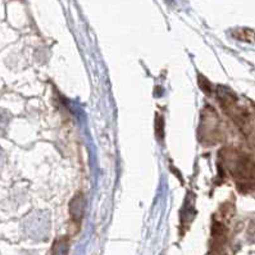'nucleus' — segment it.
Returning a JSON list of instances; mask_svg holds the SVG:
<instances>
[{
	"label": "nucleus",
	"mask_w": 255,
	"mask_h": 255,
	"mask_svg": "<svg viewBox=\"0 0 255 255\" xmlns=\"http://www.w3.org/2000/svg\"><path fill=\"white\" fill-rule=\"evenodd\" d=\"M155 133L156 137L162 140L163 136H164V120L160 114H156L155 118Z\"/></svg>",
	"instance_id": "obj_3"
},
{
	"label": "nucleus",
	"mask_w": 255,
	"mask_h": 255,
	"mask_svg": "<svg viewBox=\"0 0 255 255\" xmlns=\"http://www.w3.org/2000/svg\"><path fill=\"white\" fill-rule=\"evenodd\" d=\"M69 213L75 222H80L85 214V198L82 194H77L69 203Z\"/></svg>",
	"instance_id": "obj_1"
},
{
	"label": "nucleus",
	"mask_w": 255,
	"mask_h": 255,
	"mask_svg": "<svg viewBox=\"0 0 255 255\" xmlns=\"http://www.w3.org/2000/svg\"><path fill=\"white\" fill-rule=\"evenodd\" d=\"M68 252V244L66 240H58L53 245V255H67Z\"/></svg>",
	"instance_id": "obj_2"
},
{
	"label": "nucleus",
	"mask_w": 255,
	"mask_h": 255,
	"mask_svg": "<svg viewBox=\"0 0 255 255\" xmlns=\"http://www.w3.org/2000/svg\"><path fill=\"white\" fill-rule=\"evenodd\" d=\"M199 84H200L201 90L204 91L205 94H210L212 93V86H210V82L208 81L207 78L204 76H199Z\"/></svg>",
	"instance_id": "obj_4"
}]
</instances>
